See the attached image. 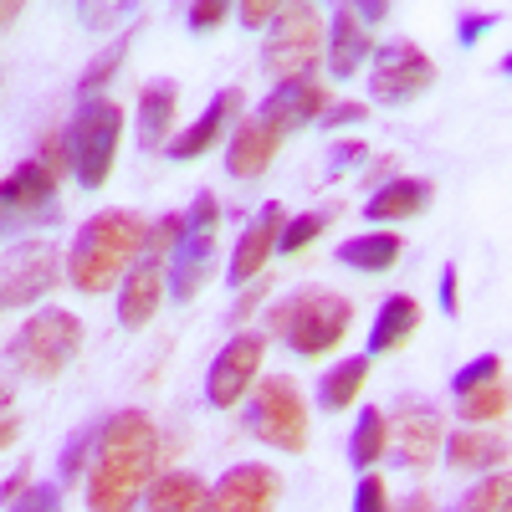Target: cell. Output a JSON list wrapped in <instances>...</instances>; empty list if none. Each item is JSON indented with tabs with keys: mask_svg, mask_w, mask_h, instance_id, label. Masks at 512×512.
Instances as JSON below:
<instances>
[{
	"mask_svg": "<svg viewBox=\"0 0 512 512\" xmlns=\"http://www.w3.org/2000/svg\"><path fill=\"white\" fill-rule=\"evenodd\" d=\"M159 472V431L144 410H118L98 425L88 461V507L93 512H139Z\"/></svg>",
	"mask_w": 512,
	"mask_h": 512,
	"instance_id": "cell-1",
	"label": "cell"
},
{
	"mask_svg": "<svg viewBox=\"0 0 512 512\" xmlns=\"http://www.w3.org/2000/svg\"><path fill=\"white\" fill-rule=\"evenodd\" d=\"M144 236H149V221L139 216V210H98V216H88L77 226L72 246H67V282L77 292H88V297H103L113 292L128 267L139 262V251H144Z\"/></svg>",
	"mask_w": 512,
	"mask_h": 512,
	"instance_id": "cell-2",
	"label": "cell"
},
{
	"mask_svg": "<svg viewBox=\"0 0 512 512\" xmlns=\"http://www.w3.org/2000/svg\"><path fill=\"white\" fill-rule=\"evenodd\" d=\"M349 323H354V303L344 292H328V287H297L277 308H267V333L282 338V344L303 359L338 349Z\"/></svg>",
	"mask_w": 512,
	"mask_h": 512,
	"instance_id": "cell-3",
	"label": "cell"
},
{
	"mask_svg": "<svg viewBox=\"0 0 512 512\" xmlns=\"http://www.w3.org/2000/svg\"><path fill=\"white\" fill-rule=\"evenodd\" d=\"M123 139V103L113 98H82L72 123L62 128V149H67V175L82 190H103L118 159Z\"/></svg>",
	"mask_w": 512,
	"mask_h": 512,
	"instance_id": "cell-4",
	"label": "cell"
},
{
	"mask_svg": "<svg viewBox=\"0 0 512 512\" xmlns=\"http://www.w3.org/2000/svg\"><path fill=\"white\" fill-rule=\"evenodd\" d=\"M241 420H246V431L272 451L297 456L308 446V400L297 390V379H287V374L256 379L251 395L241 400Z\"/></svg>",
	"mask_w": 512,
	"mask_h": 512,
	"instance_id": "cell-5",
	"label": "cell"
},
{
	"mask_svg": "<svg viewBox=\"0 0 512 512\" xmlns=\"http://www.w3.org/2000/svg\"><path fill=\"white\" fill-rule=\"evenodd\" d=\"M82 349V318L67 308H36L11 338V369L26 379H57Z\"/></svg>",
	"mask_w": 512,
	"mask_h": 512,
	"instance_id": "cell-6",
	"label": "cell"
},
{
	"mask_svg": "<svg viewBox=\"0 0 512 512\" xmlns=\"http://www.w3.org/2000/svg\"><path fill=\"white\" fill-rule=\"evenodd\" d=\"M216 226H221V200L210 190H200L185 210L175 251H169V297H175V303H190L205 287L210 262H216Z\"/></svg>",
	"mask_w": 512,
	"mask_h": 512,
	"instance_id": "cell-7",
	"label": "cell"
},
{
	"mask_svg": "<svg viewBox=\"0 0 512 512\" xmlns=\"http://www.w3.org/2000/svg\"><path fill=\"white\" fill-rule=\"evenodd\" d=\"M323 62V16L318 6H282L277 21L267 26L262 41V67L272 82H297L313 77V67Z\"/></svg>",
	"mask_w": 512,
	"mask_h": 512,
	"instance_id": "cell-8",
	"label": "cell"
},
{
	"mask_svg": "<svg viewBox=\"0 0 512 512\" xmlns=\"http://www.w3.org/2000/svg\"><path fill=\"white\" fill-rule=\"evenodd\" d=\"M431 88H436V62L415 41H384V47H374V57H369V98L374 103L400 108Z\"/></svg>",
	"mask_w": 512,
	"mask_h": 512,
	"instance_id": "cell-9",
	"label": "cell"
},
{
	"mask_svg": "<svg viewBox=\"0 0 512 512\" xmlns=\"http://www.w3.org/2000/svg\"><path fill=\"white\" fill-rule=\"evenodd\" d=\"M62 282V251L52 241H21L0 256V313L36 308Z\"/></svg>",
	"mask_w": 512,
	"mask_h": 512,
	"instance_id": "cell-10",
	"label": "cell"
},
{
	"mask_svg": "<svg viewBox=\"0 0 512 512\" xmlns=\"http://www.w3.org/2000/svg\"><path fill=\"white\" fill-rule=\"evenodd\" d=\"M384 425H390V446H384V456H390L395 466H405V472H431V466L441 461L446 425H441L436 405L400 400L395 415H384Z\"/></svg>",
	"mask_w": 512,
	"mask_h": 512,
	"instance_id": "cell-11",
	"label": "cell"
},
{
	"mask_svg": "<svg viewBox=\"0 0 512 512\" xmlns=\"http://www.w3.org/2000/svg\"><path fill=\"white\" fill-rule=\"evenodd\" d=\"M57 216V175L41 159H21L0 180V231L6 226H47Z\"/></svg>",
	"mask_w": 512,
	"mask_h": 512,
	"instance_id": "cell-12",
	"label": "cell"
},
{
	"mask_svg": "<svg viewBox=\"0 0 512 512\" xmlns=\"http://www.w3.org/2000/svg\"><path fill=\"white\" fill-rule=\"evenodd\" d=\"M262 354H267V338L262 333H236L231 344L216 354L210 374H205V400L216 405V410H236L251 395L256 374H262Z\"/></svg>",
	"mask_w": 512,
	"mask_h": 512,
	"instance_id": "cell-13",
	"label": "cell"
},
{
	"mask_svg": "<svg viewBox=\"0 0 512 512\" xmlns=\"http://www.w3.org/2000/svg\"><path fill=\"white\" fill-rule=\"evenodd\" d=\"M277 492H282V482H277V472L267 461H241L205 492L200 512H272Z\"/></svg>",
	"mask_w": 512,
	"mask_h": 512,
	"instance_id": "cell-14",
	"label": "cell"
},
{
	"mask_svg": "<svg viewBox=\"0 0 512 512\" xmlns=\"http://www.w3.org/2000/svg\"><path fill=\"white\" fill-rule=\"evenodd\" d=\"M282 226H287V210H282L277 200H267V205L246 221V231H241V241H236V251H231V267H226V282H231L236 292L267 272L272 251H277V231H282Z\"/></svg>",
	"mask_w": 512,
	"mask_h": 512,
	"instance_id": "cell-15",
	"label": "cell"
},
{
	"mask_svg": "<svg viewBox=\"0 0 512 512\" xmlns=\"http://www.w3.org/2000/svg\"><path fill=\"white\" fill-rule=\"evenodd\" d=\"M328 103L333 98H328V88L318 77H297V82H277V88L262 98V108H256V118L272 123L277 134H297V128L318 123Z\"/></svg>",
	"mask_w": 512,
	"mask_h": 512,
	"instance_id": "cell-16",
	"label": "cell"
},
{
	"mask_svg": "<svg viewBox=\"0 0 512 512\" xmlns=\"http://www.w3.org/2000/svg\"><path fill=\"white\" fill-rule=\"evenodd\" d=\"M241 103H246V93H241V88H221L216 98L205 103V113L185 128V134H175V139L164 144V154L185 164V159H200L205 149H216V144L226 139V128L241 118Z\"/></svg>",
	"mask_w": 512,
	"mask_h": 512,
	"instance_id": "cell-17",
	"label": "cell"
},
{
	"mask_svg": "<svg viewBox=\"0 0 512 512\" xmlns=\"http://www.w3.org/2000/svg\"><path fill=\"white\" fill-rule=\"evenodd\" d=\"M282 139L287 134H277L272 123L241 118L231 128V144H226V175L231 180H262L267 169H272V159H277V149H282Z\"/></svg>",
	"mask_w": 512,
	"mask_h": 512,
	"instance_id": "cell-18",
	"label": "cell"
},
{
	"mask_svg": "<svg viewBox=\"0 0 512 512\" xmlns=\"http://www.w3.org/2000/svg\"><path fill=\"white\" fill-rule=\"evenodd\" d=\"M323 36H328V77H333V82L359 77V67L374 57L369 31L359 26L354 6H333V16L323 21Z\"/></svg>",
	"mask_w": 512,
	"mask_h": 512,
	"instance_id": "cell-19",
	"label": "cell"
},
{
	"mask_svg": "<svg viewBox=\"0 0 512 512\" xmlns=\"http://www.w3.org/2000/svg\"><path fill=\"white\" fill-rule=\"evenodd\" d=\"M431 200H436V185L425 180V175H395V180H384V185L364 200V221H374V226H384V221H410V216H420Z\"/></svg>",
	"mask_w": 512,
	"mask_h": 512,
	"instance_id": "cell-20",
	"label": "cell"
},
{
	"mask_svg": "<svg viewBox=\"0 0 512 512\" xmlns=\"http://www.w3.org/2000/svg\"><path fill=\"white\" fill-rule=\"evenodd\" d=\"M175 113H180V82L154 77L139 93V149H164L175 139Z\"/></svg>",
	"mask_w": 512,
	"mask_h": 512,
	"instance_id": "cell-21",
	"label": "cell"
},
{
	"mask_svg": "<svg viewBox=\"0 0 512 512\" xmlns=\"http://www.w3.org/2000/svg\"><path fill=\"white\" fill-rule=\"evenodd\" d=\"M415 328H420V303H415L410 292H390V297L379 303V313H374V328H369V354H364V359L405 349L410 338H415Z\"/></svg>",
	"mask_w": 512,
	"mask_h": 512,
	"instance_id": "cell-22",
	"label": "cell"
},
{
	"mask_svg": "<svg viewBox=\"0 0 512 512\" xmlns=\"http://www.w3.org/2000/svg\"><path fill=\"white\" fill-rule=\"evenodd\" d=\"M441 456L451 461V472H502L507 436L502 431H451L441 441Z\"/></svg>",
	"mask_w": 512,
	"mask_h": 512,
	"instance_id": "cell-23",
	"label": "cell"
},
{
	"mask_svg": "<svg viewBox=\"0 0 512 512\" xmlns=\"http://www.w3.org/2000/svg\"><path fill=\"white\" fill-rule=\"evenodd\" d=\"M400 251H405V241H400L395 231H364V236L338 241L333 262L349 267V272H390V267L400 262Z\"/></svg>",
	"mask_w": 512,
	"mask_h": 512,
	"instance_id": "cell-24",
	"label": "cell"
},
{
	"mask_svg": "<svg viewBox=\"0 0 512 512\" xmlns=\"http://www.w3.org/2000/svg\"><path fill=\"white\" fill-rule=\"evenodd\" d=\"M205 507V482L195 472H154L139 512H200Z\"/></svg>",
	"mask_w": 512,
	"mask_h": 512,
	"instance_id": "cell-25",
	"label": "cell"
},
{
	"mask_svg": "<svg viewBox=\"0 0 512 512\" xmlns=\"http://www.w3.org/2000/svg\"><path fill=\"white\" fill-rule=\"evenodd\" d=\"M369 384V359L364 354H354V359H338L323 379H318V410H349L354 400H359V390Z\"/></svg>",
	"mask_w": 512,
	"mask_h": 512,
	"instance_id": "cell-26",
	"label": "cell"
},
{
	"mask_svg": "<svg viewBox=\"0 0 512 512\" xmlns=\"http://www.w3.org/2000/svg\"><path fill=\"white\" fill-rule=\"evenodd\" d=\"M384 446H390V425H384L379 405H364L354 431H349V461L354 472H374V461H384Z\"/></svg>",
	"mask_w": 512,
	"mask_h": 512,
	"instance_id": "cell-27",
	"label": "cell"
},
{
	"mask_svg": "<svg viewBox=\"0 0 512 512\" xmlns=\"http://www.w3.org/2000/svg\"><path fill=\"white\" fill-rule=\"evenodd\" d=\"M456 415L466 425H497L507 415V384L502 379H487V384H477V390L456 395Z\"/></svg>",
	"mask_w": 512,
	"mask_h": 512,
	"instance_id": "cell-28",
	"label": "cell"
},
{
	"mask_svg": "<svg viewBox=\"0 0 512 512\" xmlns=\"http://www.w3.org/2000/svg\"><path fill=\"white\" fill-rule=\"evenodd\" d=\"M128 41H134V31H123L113 47H103L98 57H93V67L82 72V82H77V98H103V88H108V77L128 62Z\"/></svg>",
	"mask_w": 512,
	"mask_h": 512,
	"instance_id": "cell-29",
	"label": "cell"
},
{
	"mask_svg": "<svg viewBox=\"0 0 512 512\" xmlns=\"http://www.w3.org/2000/svg\"><path fill=\"white\" fill-rule=\"evenodd\" d=\"M333 221V205L328 210H303V216H292L282 231H277V251L282 256H297V251H308L318 236H323V226Z\"/></svg>",
	"mask_w": 512,
	"mask_h": 512,
	"instance_id": "cell-30",
	"label": "cell"
},
{
	"mask_svg": "<svg viewBox=\"0 0 512 512\" xmlns=\"http://www.w3.org/2000/svg\"><path fill=\"white\" fill-rule=\"evenodd\" d=\"M512 507V482L507 472H482V482L461 497L456 512H507Z\"/></svg>",
	"mask_w": 512,
	"mask_h": 512,
	"instance_id": "cell-31",
	"label": "cell"
},
{
	"mask_svg": "<svg viewBox=\"0 0 512 512\" xmlns=\"http://www.w3.org/2000/svg\"><path fill=\"white\" fill-rule=\"evenodd\" d=\"M93 441H98V425H88V431H77L62 456H57V487H77L82 472H88V461H93Z\"/></svg>",
	"mask_w": 512,
	"mask_h": 512,
	"instance_id": "cell-32",
	"label": "cell"
},
{
	"mask_svg": "<svg viewBox=\"0 0 512 512\" xmlns=\"http://www.w3.org/2000/svg\"><path fill=\"white\" fill-rule=\"evenodd\" d=\"M487 379H502V359L497 354H482L472 364H461L451 374V395H466V390H477V384H487Z\"/></svg>",
	"mask_w": 512,
	"mask_h": 512,
	"instance_id": "cell-33",
	"label": "cell"
},
{
	"mask_svg": "<svg viewBox=\"0 0 512 512\" xmlns=\"http://www.w3.org/2000/svg\"><path fill=\"white\" fill-rule=\"evenodd\" d=\"M6 512H62V487L57 482H31Z\"/></svg>",
	"mask_w": 512,
	"mask_h": 512,
	"instance_id": "cell-34",
	"label": "cell"
},
{
	"mask_svg": "<svg viewBox=\"0 0 512 512\" xmlns=\"http://www.w3.org/2000/svg\"><path fill=\"white\" fill-rule=\"evenodd\" d=\"M354 512H395V507H390V492H384V482H379L374 472L359 477V487H354Z\"/></svg>",
	"mask_w": 512,
	"mask_h": 512,
	"instance_id": "cell-35",
	"label": "cell"
},
{
	"mask_svg": "<svg viewBox=\"0 0 512 512\" xmlns=\"http://www.w3.org/2000/svg\"><path fill=\"white\" fill-rule=\"evenodd\" d=\"M185 16H190L185 26H190L195 36H205V31H216V26L231 16V6H226V0H195V6H190Z\"/></svg>",
	"mask_w": 512,
	"mask_h": 512,
	"instance_id": "cell-36",
	"label": "cell"
},
{
	"mask_svg": "<svg viewBox=\"0 0 512 512\" xmlns=\"http://www.w3.org/2000/svg\"><path fill=\"white\" fill-rule=\"evenodd\" d=\"M359 159H369V144H364V139H338V144H333V154H328V180L349 175V169H354Z\"/></svg>",
	"mask_w": 512,
	"mask_h": 512,
	"instance_id": "cell-37",
	"label": "cell"
},
{
	"mask_svg": "<svg viewBox=\"0 0 512 512\" xmlns=\"http://www.w3.org/2000/svg\"><path fill=\"white\" fill-rule=\"evenodd\" d=\"M277 11H282L277 0H246V6L236 11V21H241L246 31H262V26H272V21H277Z\"/></svg>",
	"mask_w": 512,
	"mask_h": 512,
	"instance_id": "cell-38",
	"label": "cell"
},
{
	"mask_svg": "<svg viewBox=\"0 0 512 512\" xmlns=\"http://www.w3.org/2000/svg\"><path fill=\"white\" fill-rule=\"evenodd\" d=\"M492 26H497V16H487V11H466L461 26H456V41H461V47H477V41H482Z\"/></svg>",
	"mask_w": 512,
	"mask_h": 512,
	"instance_id": "cell-39",
	"label": "cell"
},
{
	"mask_svg": "<svg viewBox=\"0 0 512 512\" xmlns=\"http://www.w3.org/2000/svg\"><path fill=\"white\" fill-rule=\"evenodd\" d=\"M369 118V103H328L323 108V128H349V123H364Z\"/></svg>",
	"mask_w": 512,
	"mask_h": 512,
	"instance_id": "cell-40",
	"label": "cell"
},
{
	"mask_svg": "<svg viewBox=\"0 0 512 512\" xmlns=\"http://www.w3.org/2000/svg\"><path fill=\"white\" fill-rule=\"evenodd\" d=\"M123 16H134V6H77V21L82 26H113V21H123Z\"/></svg>",
	"mask_w": 512,
	"mask_h": 512,
	"instance_id": "cell-41",
	"label": "cell"
},
{
	"mask_svg": "<svg viewBox=\"0 0 512 512\" xmlns=\"http://www.w3.org/2000/svg\"><path fill=\"white\" fill-rule=\"evenodd\" d=\"M262 297H267V282H256V287H246V292L236 297V308H231V323L241 328V323H246V313H256V303H262Z\"/></svg>",
	"mask_w": 512,
	"mask_h": 512,
	"instance_id": "cell-42",
	"label": "cell"
},
{
	"mask_svg": "<svg viewBox=\"0 0 512 512\" xmlns=\"http://www.w3.org/2000/svg\"><path fill=\"white\" fill-rule=\"evenodd\" d=\"M456 303H461V277H456V267H446L441 272V313L456 318Z\"/></svg>",
	"mask_w": 512,
	"mask_h": 512,
	"instance_id": "cell-43",
	"label": "cell"
},
{
	"mask_svg": "<svg viewBox=\"0 0 512 512\" xmlns=\"http://www.w3.org/2000/svg\"><path fill=\"white\" fill-rule=\"evenodd\" d=\"M16 436H21V415L6 405V395H0V451H6Z\"/></svg>",
	"mask_w": 512,
	"mask_h": 512,
	"instance_id": "cell-44",
	"label": "cell"
},
{
	"mask_svg": "<svg viewBox=\"0 0 512 512\" xmlns=\"http://www.w3.org/2000/svg\"><path fill=\"white\" fill-rule=\"evenodd\" d=\"M354 16H359V26L369 31V26H379L384 16H390V6H384V0H364V6H354Z\"/></svg>",
	"mask_w": 512,
	"mask_h": 512,
	"instance_id": "cell-45",
	"label": "cell"
},
{
	"mask_svg": "<svg viewBox=\"0 0 512 512\" xmlns=\"http://www.w3.org/2000/svg\"><path fill=\"white\" fill-rule=\"evenodd\" d=\"M26 472H31V466H16V472H11V482L0 487V502H6V507H11V502H16L26 487H31V477H26Z\"/></svg>",
	"mask_w": 512,
	"mask_h": 512,
	"instance_id": "cell-46",
	"label": "cell"
},
{
	"mask_svg": "<svg viewBox=\"0 0 512 512\" xmlns=\"http://www.w3.org/2000/svg\"><path fill=\"white\" fill-rule=\"evenodd\" d=\"M384 180H395V159H379L374 169H364V185H374V190H379Z\"/></svg>",
	"mask_w": 512,
	"mask_h": 512,
	"instance_id": "cell-47",
	"label": "cell"
},
{
	"mask_svg": "<svg viewBox=\"0 0 512 512\" xmlns=\"http://www.w3.org/2000/svg\"><path fill=\"white\" fill-rule=\"evenodd\" d=\"M400 512H436V502H431V492H415V497H405Z\"/></svg>",
	"mask_w": 512,
	"mask_h": 512,
	"instance_id": "cell-48",
	"label": "cell"
},
{
	"mask_svg": "<svg viewBox=\"0 0 512 512\" xmlns=\"http://www.w3.org/2000/svg\"><path fill=\"white\" fill-rule=\"evenodd\" d=\"M21 16V6H16V0H6V6H0V26H11Z\"/></svg>",
	"mask_w": 512,
	"mask_h": 512,
	"instance_id": "cell-49",
	"label": "cell"
}]
</instances>
